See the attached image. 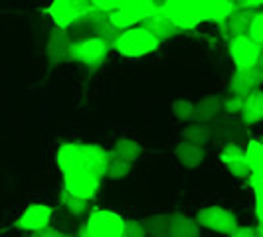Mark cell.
<instances>
[{
  "label": "cell",
  "instance_id": "1",
  "mask_svg": "<svg viewBox=\"0 0 263 237\" xmlns=\"http://www.w3.org/2000/svg\"><path fill=\"white\" fill-rule=\"evenodd\" d=\"M109 150L93 143H62L55 152V164L62 174L85 170L97 178H105Z\"/></svg>",
  "mask_w": 263,
  "mask_h": 237
},
{
  "label": "cell",
  "instance_id": "2",
  "mask_svg": "<svg viewBox=\"0 0 263 237\" xmlns=\"http://www.w3.org/2000/svg\"><path fill=\"white\" fill-rule=\"evenodd\" d=\"M158 46H160V42L146 28L137 24V26L123 30L119 34V38L111 44V50H115L123 57L137 60V57H145L148 53L157 52Z\"/></svg>",
  "mask_w": 263,
  "mask_h": 237
},
{
  "label": "cell",
  "instance_id": "3",
  "mask_svg": "<svg viewBox=\"0 0 263 237\" xmlns=\"http://www.w3.org/2000/svg\"><path fill=\"white\" fill-rule=\"evenodd\" d=\"M83 231L89 237H127L125 235V218L113 210L93 208Z\"/></svg>",
  "mask_w": 263,
  "mask_h": 237
},
{
  "label": "cell",
  "instance_id": "4",
  "mask_svg": "<svg viewBox=\"0 0 263 237\" xmlns=\"http://www.w3.org/2000/svg\"><path fill=\"white\" fill-rule=\"evenodd\" d=\"M109 46L103 40L99 38H85L71 42L69 48V62H78L81 66L89 67V69H97L103 66V62L109 55Z\"/></svg>",
  "mask_w": 263,
  "mask_h": 237
},
{
  "label": "cell",
  "instance_id": "5",
  "mask_svg": "<svg viewBox=\"0 0 263 237\" xmlns=\"http://www.w3.org/2000/svg\"><path fill=\"white\" fill-rule=\"evenodd\" d=\"M196 224L204 229H210L216 233H222V235H230L237 225L236 213H232L230 210H226L222 206H208V208H202L196 213Z\"/></svg>",
  "mask_w": 263,
  "mask_h": 237
},
{
  "label": "cell",
  "instance_id": "6",
  "mask_svg": "<svg viewBox=\"0 0 263 237\" xmlns=\"http://www.w3.org/2000/svg\"><path fill=\"white\" fill-rule=\"evenodd\" d=\"M153 12L155 10L148 0H123L117 10L109 12V18L117 28L127 30V28L141 24L146 16H151Z\"/></svg>",
  "mask_w": 263,
  "mask_h": 237
},
{
  "label": "cell",
  "instance_id": "7",
  "mask_svg": "<svg viewBox=\"0 0 263 237\" xmlns=\"http://www.w3.org/2000/svg\"><path fill=\"white\" fill-rule=\"evenodd\" d=\"M230 55L236 69L257 67L261 64V46L251 42L248 36L230 38Z\"/></svg>",
  "mask_w": 263,
  "mask_h": 237
},
{
  "label": "cell",
  "instance_id": "8",
  "mask_svg": "<svg viewBox=\"0 0 263 237\" xmlns=\"http://www.w3.org/2000/svg\"><path fill=\"white\" fill-rule=\"evenodd\" d=\"M53 211L55 210H53L52 206H48V204H30L26 210L16 218L14 227L24 231V233H36V231L50 225L53 218Z\"/></svg>",
  "mask_w": 263,
  "mask_h": 237
},
{
  "label": "cell",
  "instance_id": "9",
  "mask_svg": "<svg viewBox=\"0 0 263 237\" xmlns=\"http://www.w3.org/2000/svg\"><path fill=\"white\" fill-rule=\"evenodd\" d=\"M62 176H64L62 188H66L67 192L73 194V196H79V198H83V200H91V198H95V194L99 192L101 178H97L91 172L76 170V172L62 174Z\"/></svg>",
  "mask_w": 263,
  "mask_h": 237
},
{
  "label": "cell",
  "instance_id": "10",
  "mask_svg": "<svg viewBox=\"0 0 263 237\" xmlns=\"http://www.w3.org/2000/svg\"><path fill=\"white\" fill-rule=\"evenodd\" d=\"M69 48H71V40L67 36L66 28L53 26L50 30V36H48V44H46V62L48 67L62 66L69 62Z\"/></svg>",
  "mask_w": 263,
  "mask_h": 237
},
{
  "label": "cell",
  "instance_id": "11",
  "mask_svg": "<svg viewBox=\"0 0 263 237\" xmlns=\"http://www.w3.org/2000/svg\"><path fill=\"white\" fill-rule=\"evenodd\" d=\"M91 6V0H53L46 12L50 14L53 24L66 28L69 22H73L78 16L85 12Z\"/></svg>",
  "mask_w": 263,
  "mask_h": 237
},
{
  "label": "cell",
  "instance_id": "12",
  "mask_svg": "<svg viewBox=\"0 0 263 237\" xmlns=\"http://www.w3.org/2000/svg\"><path fill=\"white\" fill-rule=\"evenodd\" d=\"M263 83V69L261 66L248 67V69H236L234 75L230 77V91L236 97H246L253 89H259Z\"/></svg>",
  "mask_w": 263,
  "mask_h": 237
},
{
  "label": "cell",
  "instance_id": "13",
  "mask_svg": "<svg viewBox=\"0 0 263 237\" xmlns=\"http://www.w3.org/2000/svg\"><path fill=\"white\" fill-rule=\"evenodd\" d=\"M141 26L146 28V30L160 42V44H162V42H168V40H172V38H176V36H180V34L184 32L182 28L176 26L164 12H153L151 16H146L145 20L141 22Z\"/></svg>",
  "mask_w": 263,
  "mask_h": 237
},
{
  "label": "cell",
  "instance_id": "14",
  "mask_svg": "<svg viewBox=\"0 0 263 237\" xmlns=\"http://www.w3.org/2000/svg\"><path fill=\"white\" fill-rule=\"evenodd\" d=\"M220 160L224 162V166L228 168V172L236 178H248L250 176V168L246 164V158H243V148H239L236 143H228L220 154Z\"/></svg>",
  "mask_w": 263,
  "mask_h": 237
},
{
  "label": "cell",
  "instance_id": "15",
  "mask_svg": "<svg viewBox=\"0 0 263 237\" xmlns=\"http://www.w3.org/2000/svg\"><path fill=\"white\" fill-rule=\"evenodd\" d=\"M259 8H234L232 12L228 14L226 18V28H228V34L230 38H236V36H246L248 34V28L253 18V14L257 12Z\"/></svg>",
  "mask_w": 263,
  "mask_h": 237
},
{
  "label": "cell",
  "instance_id": "16",
  "mask_svg": "<svg viewBox=\"0 0 263 237\" xmlns=\"http://www.w3.org/2000/svg\"><path fill=\"white\" fill-rule=\"evenodd\" d=\"M241 118L246 125H255L263 118V91L253 89L241 101Z\"/></svg>",
  "mask_w": 263,
  "mask_h": 237
},
{
  "label": "cell",
  "instance_id": "17",
  "mask_svg": "<svg viewBox=\"0 0 263 237\" xmlns=\"http://www.w3.org/2000/svg\"><path fill=\"white\" fill-rule=\"evenodd\" d=\"M222 111V97L220 95H206L204 99H200L194 103V113L192 121L196 123H210L220 115Z\"/></svg>",
  "mask_w": 263,
  "mask_h": 237
},
{
  "label": "cell",
  "instance_id": "18",
  "mask_svg": "<svg viewBox=\"0 0 263 237\" xmlns=\"http://www.w3.org/2000/svg\"><path fill=\"white\" fill-rule=\"evenodd\" d=\"M174 154L178 158V162L184 166V168H196L200 166V162L206 158V148L204 146L192 145L188 141H180L176 148H174Z\"/></svg>",
  "mask_w": 263,
  "mask_h": 237
},
{
  "label": "cell",
  "instance_id": "19",
  "mask_svg": "<svg viewBox=\"0 0 263 237\" xmlns=\"http://www.w3.org/2000/svg\"><path fill=\"white\" fill-rule=\"evenodd\" d=\"M168 235L171 237H200V225L196 224L194 218L176 211V213H171Z\"/></svg>",
  "mask_w": 263,
  "mask_h": 237
},
{
  "label": "cell",
  "instance_id": "20",
  "mask_svg": "<svg viewBox=\"0 0 263 237\" xmlns=\"http://www.w3.org/2000/svg\"><path fill=\"white\" fill-rule=\"evenodd\" d=\"M113 154L121 160H127V162H135V160H139V158L143 156V152H145V148L141 143H137V141H133V139H127V136H121L115 141V145H113V150H111Z\"/></svg>",
  "mask_w": 263,
  "mask_h": 237
},
{
  "label": "cell",
  "instance_id": "21",
  "mask_svg": "<svg viewBox=\"0 0 263 237\" xmlns=\"http://www.w3.org/2000/svg\"><path fill=\"white\" fill-rule=\"evenodd\" d=\"M243 158L250 168V174L263 176V143L257 139H250L248 146L243 148Z\"/></svg>",
  "mask_w": 263,
  "mask_h": 237
},
{
  "label": "cell",
  "instance_id": "22",
  "mask_svg": "<svg viewBox=\"0 0 263 237\" xmlns=\"http://www.w3.org/2000/svg\"><path fill=\"white\" fill-rule=\"evenodd\" d=\"M121 32H123V30H121V28H117L113 22H111L109 14L99 12L97 20H95V38L103 40L107 46L111 48V44L119 38V34H121Z\"/></svg>",
  "mask_w": 263,
  "mask_h": 237
},
{
  "label": "cell",
  "instance_id": "23",
  "mask_svg": "<svg viewBox=\"0 0 263 237\" xmlns=\"http://www.w3.org/2000/svg\"><path fill=\"white\" fill-rule=\"evenodd\" d=\"M182 141H188L192 145L206 146L212 141V127L208 123H192L182 131Z\"/></svg>",
  "mask_w": 263,
  "mask_h": 237
},
{
  "label": "cell",
  "instance_id": "24",
  "mask_svg": "<svg viewBox=\"0 0 263 237\" xmlns=\"http://www.w3.org/2000/svg\"><path fill=\"white\" fill-rule=\"evenodd\" d=\"M60 204H62L67 210V213H71L73 218H81V215L87 211V208H89V200L73 196V194L67 192L66 188L60 190Z\"/></svg>",
  "mask_w": 263,
  "mask_h": 237
},
{
  "label": "cell",
  "instance_id": "25",
  "mask_svg": "<svg viewBox=\"0 0 263 237\" xmlns=\"http://www.w3.org/2000/svg\"><path fill=\"white\" fill-rule=\"evenodd\" d=\"M133 170V162L127 160H121L117 158L111 150H109V162H107L105 168V178L109 180H121V178H127Z\"/></svg>",
  "mask_w": 263,
  "mask_h": 237
},
{
  "label": "cell",
  "instance_id": "26",
  "mask_svg": "<svg viewBox=\"0 0 263 237\" xmlns=\"http://www.w3.org/2000/svg\"><path fill=\"white\" fill-rule=\"evenodd\" d=\"M168 224H171V215L168 213H155V215H148L145 220H141V225L146 231V235L168 233Z\"/></svg>",
  "mask_w": 263,
  "mask_h": 237
},
{
  "label": "cell",
  "instance_id": "27",
  "mask_svg": "<svg viewBox=\"0 0 263 237\" xmlns=\"http://www.w3.org/2000/svg\"><path fill=\"white\" fill-rule=\"evenodd\" d=\"M192 113H194V103L188 99H176L172 101V115L178 121H192Z\"/></svg>",
  "mask_w": 263,
  "mask_h": 237
},
{
  "label": "cell",
  "instance_id": "28",
  "mask_svg": "<svg viewBox=\"0 0 263 237\" xmlns=\"http://www.w3.org/2000/svg\"><path fill=\"white\" fill-rule=\"evenodd\" d=\"M251 42H255V44H263V12L261 10H257V12L253 14V18H251L250 22V28H248V34H246Z\"/></svg>",
  "mask_w": 263,
  "mask_h": 237
},
{
  "label": "cell",
  "instance_id": "29",
  "mask_svg": "<svg viewBox=\"0 0 263 237\" xmlns=\"http://www.w3.org/2000/svg\"><path fill=\"white\" fill-rule=\"evenodd\" d=\"M125 235L127 237H146V231L141 225V220H125Z\"/></svg>",
  "mask_w": 263,
  "mask_h": 237
},
{
  "label": "cell",
  "instance_id": "30",
  "mask_svg": "<svg viewBox=\"0 0 263 237\" xmlns=\"http://www.w3.org/2000/svg\"><path fill=\"white\" fill-rule=\"evenodd\" d=\"M241 97H236V95H232V97H228V99H222V109H224L226 113H230V115H234V113H239L241 111Z\"/></svg>",
  "mask_w": 263,
  "mask_h": 237
},
{
  "label": "cell",
  "instance_id": "31",
  "mask_svg": "<svg viewBox=\"0 0 263 237\" xmlns=\"http://www.w3.org/2000/svg\"><path fill=\"white\" fill-rule=\"evenodd\" d=\"M121 2L123 0H91V6H95L97 10H101V12H113V10H117L119 6H121Z\"/></svg>",
  "mask_w": 263,
  "mask_h": 237
},
{
  "label": "cell",
  "instance_id": "32",
  "mask_svg": "<svg viewBox=\"0 0 263 237\" xmlns=\"http://www.w3.org/2000/svg\"><path fill=\"white\" fill-rule=\"evenodd\" d=\"M30 237H73V235H69V233H64L62 229H58V227H52V225H48V227L40 229V231H36V233H30Z\"/></svg>",
  "mask_w": 263,
  "mask_h": 237
},
{
  "label": "cell",
  "instance_id": "33",
  "mask_svg": "<svg viewBox=\"0 0 263 237\" xmlns=\"http://www.w3.org/2000/svg\"><path fill=\"white\" fill-rule=\"evenodd\" d=\"M228 237H257V235H255V227H250V225H237L236 229H234Z\"/></svg>",
  "mask_w": 263,
  "mask_h": 237
},
{
  "label": "cell",
  "instance_id": "34",
  "mask_svg": "<svg viewBox=\"0 0 263 237\" xmlns=\"http://www.w3.org/2000/svg\"><path fill=\"white\" fill-rule=\"evenodd\" d=\"M148 2H151V6H153L155 12H164L171 0H148Z\"/></svg>",
  "mask_w": 263,
  "mask_h": 237
},
{
  "label": "cell",
  "instance_id": "35",
  "mask_svg": "<svg viewBox=\"0 0 263 237\" xmlns=\"http://www.w3.org/2000/svg\"><path fill=\"white\" fill-rule=\"evenodd\" d=\"M239 8H259L263 4V0H237Z\"/></svg>",
  "mask_w": 263,
  "mask_h": 237
},
{
  "label": "cell",
  "instance_id": "36",
  "mask_svg": "<svg viewBox=\"0 0 263 237\" xmlns=\"http://www.w3.org/2000/svg\"><path fill=\"white\" fill-rule=\"evenodd\" d=\"M78 237H89V235H87V233H85V231L81 229V231H79V233H78Z\"/></svg>",
  "mask_w": 263,
  "mask_h": 237
},
{
  "label": "cell",
  "instance_id": "37",
  "mask_svg": "<svg viewBox=\"0 0 263 237\" xmlns=\"http://www.w3.org/2000/svg\"><path fill=\"white\" fill-rule=\"evenodd\" d=\"M146 237H171L168 233H160V235H146Z\"/></svg>",
  "mask_w": 263,
  "mask_h": 237
},
{
  "label": "cell",
  "instance_id": "38",
  "mask_svg": "<svg viewBox=\"0 0 263 237\" xmlns=\"http://www.w3.org/2000/svg\"><path fill=\"white\" fill-rule=\"evenodd\" d=\"M228 2H234V0H228Z\"/></svg>",
  "mask_w": 263,
  "mask_h": 237
}]
</instances>
